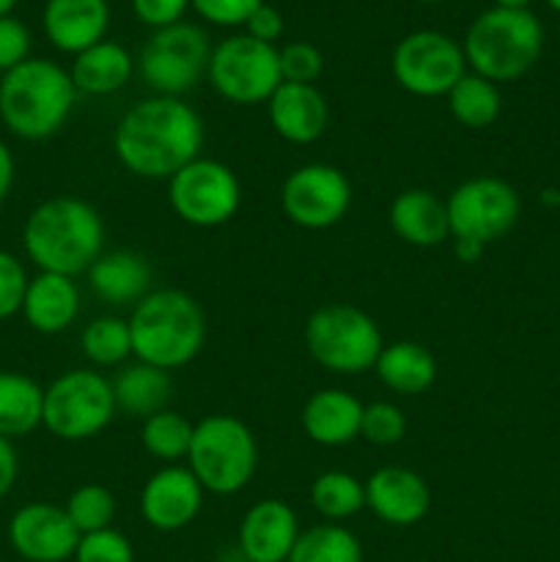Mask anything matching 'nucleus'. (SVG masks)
I'll return each instance as SVG.
<instances>
[{
  "label": "nucleus",
  "instance_id": "ea45409f",
  "mask_svg": "<svg viewBox=\"0 0 560 562\" xmlns=\"http://www.w3.org/2000/svg\"><path fill=\"white\" fill-rule=\"evenodd\" d=\"M261 3L264 0H190V5L203 20L220 27L245 25L247 16Z\"/></svg>",
  "mask_w": 560,
  "mask_h": 562
},
{
  "label": "nucleus",
  "instance_id": "e433bc0d",
  "mask_svg": "<svg viewBox=\"0 0 560 562\" xmlns=\"http://www.w3.org/2000/svg\"><path fill=\"white\" fill-rule=\"evenodd\" d=\"M278 55L283 82H305V86H313L324 69L322 53L311 42H291L283 49H278Z\"/></svg>",
  "mask_w": 560,
  "mask_h": 562
},
{
  "label": "nucleus",
  "instance_id": "39448f33",
  "mask_svg": "<svg viewBox=\"0 0 560 562\" xmlns=\"http://www.w3.org/2000/svg\"><path fill=\"white\" fill-rule=\"evenodd\" d=\"M461 49L475 75L492 82L519 80L541 58L544 27L530 9L494 5L467 27Z\"/></svg>",
  "mask_w": 560,
  "mask_h": 562
},
{
  "label": "nucleus",
  "instance_id": "423d86ee",
  "mask_svg": "<svg viewBox=\"0 0 560 562\" xmlns=\"http://www.w3.org/2000/svg\"><path fill=\"white\" fill-rule=\"evenodd\" d=\"M187 467L203 492L231 497L250 486L258 470V442L234 415H209L195 423Z\"/></svg>",
  "mask_w": 560,
  "mask_h": 562
},
{
  "label": "nucleus",
  "instance_id": "20e7f679",
  "mask_svg": "<svg viewBox=\"0 0 560 562\" xmlns=\"http://www.w3.org/2000/svg\"><path fill=\"white\" fill-rule=\"evenodd\" d=\"M132 357L163 371L195 360L206 340V316L187 291L152 289L132 307Z\"/></svg>",
  "mask_w": 560,
  "mask_h": 562
},
{
  "label": "nucleus",
  "instance_id": "bb28decb",
  "mask_svg": "<svg viewBox=\"0 0 560 562\" xmlns=\"http://www.w3.org/2000/svg\"><path fill=\"white\" fill-rule=\"evenodd\" d=\"M379 382L399 395H421L437 379V360L432 351L415 340H395L384 346L377 357Z\"/></svg>",
  "mask_w": 560,
  "mask_h": 562
},
{
  "label": "nucleus",
  "instance_id": "79ce46f5",
  "mask_svg": "<svg viewBox=\"0 0 560 562\" xmlns=\"http://www.w3.org/2000/svg\"><path fill=\"white\" fill-rule=\"evenodd\" d=\"M245 27L247 36L258 38V42L264 44H275L280 38V33H283V16H280V11L275 9V5L261 3L250 16H247Z\"/></svg>",
  "mask_w": 560,
  "mask_h": 562
},
{
  "label": "nucleus",
  "instance_id": "0eeeda50",
  "mask_svg": "<svg viewBox=\"0 0 560 562\" xmlns=\"http://www.w3.org/2000/svg\"><path fill=\"white\" fill-rule=\"evenodd\" d=\"M305 346L324 371L360 376L377 366L384 349L382 333L366 311L355 305H324L307 318Z\"/></svg>",
  "mask_w": 560,
  "mask_h": 562
},
{
  "label": "nucleus",
  "instance_id": "c756f323",
  "mask_svg": "<svg viewBox=\"0 0 560 562\" xmlns=\"http://www.w3.org/2000/svg\"><path fill=\"white\" fill-rule=\"evenodd\" d=\"M311 505L318 516L338 525L366 508V483L344 470H329L313 481Z\"/></svg>",
  "mask_w": 560,
  "mask_h": 562
},
{
  "label": "nucleus",
  "instance_id": "393cba45",
  "mask_svg": "<svg viewBox=\"0 0 560 562\" xmlns=\"http://www.w3.org/2000/svg\"><path fill=\"white\" fill-rule=\"evenodd\" d=\"M110 384H113L115 409L141 423L146 417L157 415V412L168 409V401L173 395V379H170V373L141 360L130 362V366H121V371L115 373V379Z\"/></svg>",
  "mask_w": 560,
  "mask_h": 562
},
{
  "label": "nucleus",
  "instance_id": "c03bdc74",
  "mask_svg": "<svg viewBox=\"0 0 560 562\" xmlns=\"http://www.w3.org/2000/svg\"><path fill=\"white\" fill-rule=\"evenodd\" d=\"M14 173H16L14 154H11V148L5 146V140H0V203L9 198L11 184H14Z\"/></svg>",
  "mask_w": 560,
  "mask_h": 562
},
{
  "label": "nucleus",
  "instance_id": "49530a36",
  "mask_svg": "<svg viewBox=\"0 0 560 562\" xmlns=\"http://www.w3.org/2000/svg\"><path fill=\"white\" fill-rule=\"evenodd\" d=\"M533 0H494V5H500V9H527Z\"/></svg>",
  "mask_w": 560,
  "mask_h": 562
},
{
  "label": "nucleus",
  "instance_id": "09e8293b",
  "mask_svg": "<svg viewBox=\"0 0 560 562\" xmlns=\"http://www.w3.org/2000/svg\"><path fill=\"white\" fill-rule=\"evenodd\" d=\"M547 3H549V5H552V9H555V11H558V14H560V0H547Z\"/></svg>",
  "mask_w": 560,
  "mask_h": 562
},
{
  "label": "nucleus",
  "instance_id": "de8ad7c7",
  "mask_svg": "<svg viewBox=\"0 0 560 562\" xmlns=\"http://www.w3.org/2000/svg\"><path fill=\"white\" fill-rule=\"evenodd\" d=\"M16 3H20V0H0V16H9Z\"/></svg>",
  "mask_w": 560,
  "mask_h": 562
},
{
  "label": "nucleus",
  "instance_id": "f8f14e48",
  "mask_svg": "<svg viewBox=\"0 0 560 562\" xmlns=\"http://www.w3.org/2000/svg\"><path fill=\"white\" fill-rule=\"evenodd\" d=\"M395 82L412 97H448L450 88L467 75L461 44L439 31H415L401 38L390 58Z\"/></svg>",
  "mask_w": 560,
  "mask_h": 562
},
{
  "label": "nucleus",
  "instance_id": "b1692460",
  "mask_svg": "<svg viewBox=\"0 0 560 562\" xmlns=\"http://www.w3.org/2000/svg\"><path fill=\"white\" fill-rule=\"evenodd\" d=\"M388 220L393 234L412 247H437L450 239L448 206L432 190L412 187L399 192L390 203Z\"/></svg>",
  "mask_w": 560,
  "mask_h": 562
},
{
  "label": "nucleus",
  "instance_id": "58836bf2",
  "mask_svg": "<svg viewBox=\"0 0 560 562\" xmlns=\"http://www.w3.org/2000/svg\"><path fill=\"white\" fill-rule=\"evenodd\" d=\"M31 31L16 16H0V75L31 58Z\"/></svg>",
  "mask_w": 560,
  "mask_h": 562
},
{
  "label": "nucleus",
  "instance_id": "7ed1b4c3",
  "mask_svg": "<svg viewBox=\"0 0 560 562\" xmlns=\"http://www.w3.org/2000/svg\"><path fill=\"white\" fill-rule=\"evenodd\" d=\"M77 102L71 75L49 58H27L0 75V124L27 143L58 135Z\"/></svg>",
  "mask_w": 560,
  "mask_h": 562
},
{
  "label": "nucleus",
  "instance_id": "412c9836",
  "mask_svg": "<svg viewBox=\"0 0 560 562\" xmlns=\"http://www.w3.org/2000/svg\"><path fill=\"white\" fill-rule=\"evenodd\" d=\"M22 316L38 335H58L80 316V289L75 278L55 272H38L27 280Z\"/></svg>",
  "mask_w": 560,
  "mask_h": 562
},
{
  "label": "nucleus",
  "instance_id": "72a5a7b5",
  "mask_svg": "<svg viewBox=\"0 0 560 562\" xmlns=\"http://www.w3.org/2000/svg\"><path fill=\"white\" fill-rule=\"evenodd\" d=\"M64 510L71 519V525H75V530L80 536H88V532L108 530L113 525L115 497L110 488L99 486V483H86V486H77L69 494Z\"/></svg>",
  "mask_w": 560,
  "mask_h": 562
},
{
  "label": "nucleus",
  "instance_id": "a19ab883",
  "mask_svg": "<svg viewBox=\"0 0 560 562\" xmlns=\"http://www.w3.org/2000/svg\"><path fill=\"white\" fill-rule=\"evenodd\" d=\"M187 9H190V0H132V11L137 20L154 31L181 22Z\"/></svg>",
  "mask_w": 560,
  "mask_h": 562
},
{
  "label": "nucleus",
  "instance_id": "aec40b11",
  "mask_svg": "<svg viewBox=\"0 0 560 562\" xmlns=\"http://www.w3.org/2000/svg\"><path fill=\"white\" fill-rule=\"evenodd\" d=\"M44 33L60 53L80 55L104 42L110 27L108 0H47L42 14Z\"/></svg>",
  "mask_w": 560,
  "mask_h": 562
},
{
  "label": "nucleus",
  "instance_id": "37998d69",
  "mask_svg": "<svg viewBox=\"0 0 560 562\" xmlns=\"http://www.w3.org/2000/svg\"><path fill=\"white\" fill-rule=\"evenodd\" d=\"M20 477V456L11 439L0 437V499L9 497Z\"/></svg>",
  "mask_w": 560,
  "mask_h": 562
},
{
  "label": "nucleus",
  "instance_id": "9b49d317",
  "mask_svg": "<svg viewBox=\"0 0 560 562\" xmlns=\"http://www.w3.org/2000/svg\"><path fill=\"white\" fill-rule=\"evenodd\" d=\"M168 203L181 223L217 228L239 212L242 184L225 162L198 157L168 179Z\"/></svg>",
  "mask_w": 560,
  "mask_h": 562
},
{
  "label": "nucleus",
  "instance_id": "4468645a",
  "mask_svg": "<svg viewBox=\"0 0 560 562\" xmlns=\"http://www.w3.org/2000/svg\"><path fill=\"white\" fill-rule=\"evenodd\" d=\"M280 206L294 225L324 231L338 225L351 209V184L335 165L311 162L291 170L280 187Z\"/></svg>",
  "mask_w": 560,
  "mask_h": 562
},
{
  "label": "nucleus",
  "instance_id": "dca6fc26",
  "mask_svg": "<svg viewBox=\"0 0 560 562\" xmlns=\"http://www.w3.org/2000/svg\"><path fill=\"white\" fill-rule=\"evenodd\" d=\"M203 486L190 467L165 464L143 486L141 516L148 527L159 532H179L198 519L203 508Z\"/></svg>",
  "mask_w": 560,
  "mask_h": 562
},
{
  "label": "nucleus",
  "instance_id": "6e6552de",
  "mask_svg": "<svg viewBox=\"0 0 560 562\" xmlns=\"http://www.w3.org/2000/svg\"><path fill=\"white\" fill-rule=\"evenodd\" d=\"M113 384L104 373L75 368L44 387V420L53 437L64 442H86L99 437L115 417Z\"/></svg>",
  "mask_w": 560,
  "mask_h": 562
},
{
  "label": "nucleus",
  "instance_id": "c9c22d12",
  "mask_svg": "<svg viewBox=\"0 0 560 562\" xmlns=\"http://www.w3.org/2000/svg\"><path fill=\"white\" fill-rule=\"evenodd\" d=\"M75 562H135V549H132L130 538L121 536L119 530L108 527V530L88 532L80 536V543L75 549Z\"/></svg>",
  "mask_w": 560,
  "mask_h": 562
},
{
  "label": "nucleus",
  "instance_id": "473e14b6",
  "mask_svg": "<svg viewBox=\"0 0 560 562\" xmlns=\"http://www.w3.org/2000/svg\"><path fill=\"white\" fill-rule=\"evenodd\" d=\"M80 349L97 368H121L132 357L130 322L119 316H99L80 333Z\"/></svg>",
  "mask_w": 560,
  "mask_h": 562
},
{
  "label": "nucleus",
  "instance_id": "8fccbe9b",
  "mask_svg": "<svg viewBox=\"0 0 560 562\" xmlns=\"http://www.w3.org/2000/svg\"><path fill=\"white\" fill-rule=\"evenodd\" d=\"M421 3H443V0H421Z\"/></svg>",
  "mask_w": 560,
  "mask_h": 562
},
{
  "label": "nucleus",
  "instance_id": "a878e982",
  "mask_svg": "<svg viewBox=\"0 0 560 562\" xmlns=\"http://www.w3.org/2000/svg\"><path fill=\"white\" fill-rule=\"evenodd\" d=\"M132 71H135L132 55L119 42H108L104 38V42L93 44V47L75 55V64H71L69 75L77 93H86V97H110V93L121 91L132 80Z\"/></svg>",
  "mask_w": 560,
  "mask_h": 562
},
{
  "label": "nucleus",
  "instance_id": "a18cd8bd",
  "mask_svg": "<svg viewBox=\"0 0 560 562\" xmlns=\"http://www.w3.org/2000/svg\"><path fill=\"white\" fill-rule=\"evenodd\" d=\"M483 250H486V245L475 239H453V256L461 263H475L483 256Z\"/></svg>",
  "mask_w": 560,
  "mask_h": 562
},
{
  "label": "nucleus",
  "instance_id": "7c9ffc66",
  "mask_svg": "<svg viewBox=\"0 0 560 562\" xmlns=\"http://www.w3.org/2000/svg\"><path fill=\"white\" fill-rule=\"evenodd\" d=\"M285 562H362V547L355 532L329 521L302 530Z\"/></svg>",
  "mask_w": 560,
  "mask_h": 562
},
{
  "label": "nucleus",
  "instance_id": "1a4fd4ad",
  "mask_svg": "<svg viewBox=\"0 0 560 562\" xmlns=\"http://www.w3.org/2000/svg\"><path fill=\"white\" fill-rule=\"evenodd\" d=\"M212 44L198 25L176 22L159 27L143 44L137 75L157 97H181L209 71Z\"/></svg>",
  "mask_w": 560,
  "mask_h": 562
},
{
  "label": "nucleus",
  "instance_id": "6ab92c4d",
  "mask_svg": "<svg viewBox=\"0 0 560 562\" xmlns=\"http://www.w3.org/2000/svg\"><path fill=\"white\" fill-rule=\"evenodd\" d=\"M267 115L278 137L294 146H311L329 126L327 99L305 82H280L269 97Z\"/></svg>",
  "mask_w": 560,
  "mask_h": 562
},
{
  "label": "nucleus",
  "instance_id": "3c124183",
  "mask_svg": "<svg viewBox=\"0 0 560 562\" xmlns=\"http://www.w3.org/2000/svg\"><path fill=\"white\" fill-rule=\"evenodd\" d=\"M558 36H560V27H558Z\"/></svg>",
  "mask_w": 560,
  "mask_h": 562
},
{
  "label": "nucleus",
  "instance_id": "5701e85b",
  "mask_svg": "<svg viewBox=\"0 0 560 562\" xmlns=\"http://www.w3.org/2000/svg\"><path fill=\"white\" fill-rule=\"evenodd\" d=\"M86 274L97 300L108 302L113 307L137 305L152 291L154 280V269L148 258L135 250L102 252Z\"/></svg>",
  "mask_w": 560,
  "mask_h": 562
},
{
  "label": "nucleus",
  "instance_id": "4c0bfd02",
  "mask_svg": "<svg viewBox=\"0 0 560 562\" xmlns=\"http://www.w3.org/2000/svg\"><path fill=\"white\" fill-rule=\"evenodd\" d=\"M27 280L31 278H27L20 258L9 250H0V322L22 313Z\"/></svg>",
  "mask_w": 560,
  "mask_h": 562
},
{
  "label": "nucleus",
  "instance_id": "4be33fe9",
  "mask_svg": "<svg viewBox=\"0 0 560 562\" xmlns=\"http://www.w3.org/2000/svg\"><path fill=\"white\" fill-rule=\"evenodd\" d=\"M362 409L366 406L346 390H316L302 406V428L322 448H344L360 437Z\"/></svg>",
  "mask_w": 560,
  "mask_h": 562
},
{
  "label": "nucleus",
  "instance_id": "cd10ccee",
  "mask_svg": "<svg viewBox=\"0 0 560 562\" xmlns=\"http://www.w3.org/2000/svg\"><path fill=\"white\" fill-rule=\"evenodd\" d=\"M44 420V387L16 371H0V437H27Z\"/></svg>",
  "mask_w": 560,
  "mask_h": 562
},
{
  "label": "nucleus",
  "instance_id": "f03ea898",
  "mask_svg": "<svg viewBox=\"0 0 560 562\" xmlns=\"http://www.w3.org/2000/svg\"><path fill=\"white\" fill-rule=\"evenodd\" d=\"M22 247L38 272L77 278L104 252V223L82 198H47L27 214L22 225Z\"/></svg>",
  "mask_w": 560,
  "mask_h": 562
},
{
  "label": "nucleus",
  "instance_id": "a211bd4d",
  "mask_svg": "<svg viewBox=\"0 0 560 562\" xmlns=\"http://www.w3.org/2000/svg\"><path fill=\"white\" fill-rule=\"evenodd\" d=\"M300 532V521L289 503L272 497L258 499L242 516L236 549L247 562H285Z\"/></svg>",
  "mask_w": 560,
  "mask_h": 562
},
{
  "label": "nucleus",
  "instance_id": "2eb2a0df",
  "mask_svg": "<svg viewBox=\"0 0 560 562\" xmlns=\"http://www.w3.org/2000/svg\"><path fill=\"white\" fill-rule=\"evenodd\" d=\"M9 543L27 562H66L75 558L80 532L60 505L27 503L11 516Z\"/></svg>",
  "mask_w": 560,
  "mask_h": 562
},
{
  "label": "nucleus",
  "instance_id": "f704fd0d",
  "mask_svg": "<svg viewBox=\"0 0 560 562\" xmlns=\"http://www.w3.org/2000/svg\"><path fill=\"white\" fill-rule=\"evenodd\" d=\"M406 434V417L390 401H373L362 409V426L360 437L368 439L371 445L379 448H390V445H399Z\"/></svg>",
  "mask_w": 560,
  "mask_h": 562
},
{
  "label": "nucleus",
  "instance_id": "ddd939ff",
  "mask_svg": "<svg viewBox=\"0 0 560 562\" xmlns=\"http://www.w3.org/2000/svg\"><path fill=\"white\" fill-rule=\"evenodd\" d=\"M450 239H475L481 245L500 239L522 214L519 192L497 176H475L456 187L445 201Z\"/></svg>",
  "mask_w": 560,
  "mask_h": 562
},
{
  "label": "nucleus",
  "instance_id": "f3484780",
  "mask_svg": "<svg viewBox=\"0 0 560 562\" xmlns=\"http://www.w3.org/2000/svg\"><path fill=\"white\" fill-rule=\"evenodd\" d=\"M366 508L390 527H412L426 519L432 488L406 467H382L366 481Z\"/></svg>",
  "mask_w": 560,
  "mask_h": 562
},
{
  "label": "nucleus",
  "instance_id": "c85d7f7f",
  "mask_svg": "<svg viewBox=\"0 0 560 562\" xmlns=\"http://www.w3.org/2000/svg\"><path fill=\"white\" fill-rule=\"evenodd\" d=\"M445 99H448L450 115L467 130H486L500 119V110H503L497 82L486 80L475 71L461 77Z\"/></svg>",
  "mask_w": 560,
  "mask_h": 562
},
{
  "label": "nucleus",
  "instance_id": "f257e3e1",
  "mask_svg": "<svg viewBox=\"0 0 560 562\" xmlns=\"http://www.w3.org/2000/svg\"><path fill=\"white\" fill-rule=\"evenodd\" d=\"M203 121L181 97H148L132 104L113 132L119 162L137 179H165L201 157Z\"/></svg>",
  "mask_w": 560,
  "mask_h": 562
},
{
  "label": "nucleus",
  "instance_id": "2f4dec72",
  "mask_svg": "<svg viewBox=\"0 0 560 562\" xmlns=\"http://www.w3.org/2000/svg\"><path fill=\"white\" fill-rule=\"evenodd\" d=\"M192 431L195 426L181 412L163 409L143 420L141 445L148 456L163 464H179L181 459L187 461V453H190Z\"/></svg>",
  "mask_w": 560,
  "mask_h": 562
},
{
  "label": "nucleus",
  "instance_id": "9d476101",
  "mask_svg": "<svg viewBox=\"0 0 560 562\" xmlns=\"http://www.w3.org/2000/svg\"><path fill=\"white\" fill-rule=\"evenodd\" d=\"M206 75L214 91L234 104L269 102L275 88L283 82L278 47L247 33H236L212 47Z\"/></svg>",
  "mask_w": 560,
  "mask_h": 562
}]
</instances>
